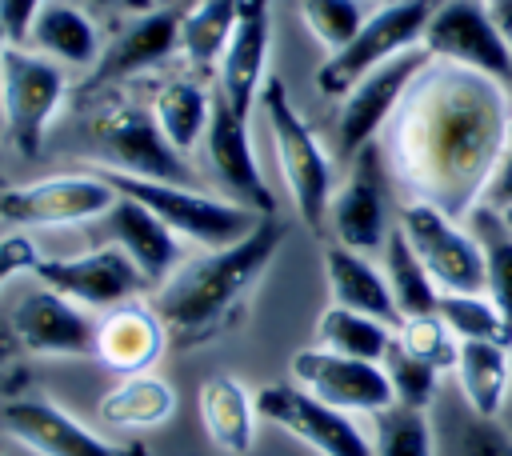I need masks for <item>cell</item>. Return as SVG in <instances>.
<instances>
[{
  "instance_id": "1",
  "label": "cell",
  "mask_w": 512,
  "mask_h": 456,
  "mask_svg": "<svg viewBox=\"0 0 512 456\" xmlns=\"http://www.w3.org/2000/svg\"><path fill=\"white\" fill-rule=\"evenodd\" d=\"M500 80L428 60L384 132V156L408 200L464 220L512 140V104Z\"/></svg>"
},
{
  "instance_id": "2",
  "label": "cell",
  "mask_w": 512,
  "mask_h": 456,
  "mask_svg": "<svg viewBox=\"0 0 512 456\" xmlns=\"http://www.w3.org/2000/svg\"><path fill=\"white\" fill-rule=\"evenodd\" d=\"M284 236H288V224L272 212V216H260V224L244 240L228 248H204L200 256L180 260V268L152 296V308L164 320L168 340L200 344L224 332L244 308L248 292L268 272Z\"/></svg>"
},
{
  "instance_id": "3",
  "label": "cell",
  "mask_w": 512,
  "mask_h": 456,
  "mask_svg": "<svg viewBox=\"0 0 512 456\" xmlns=\"http://www.w3.org/2000/svg\"><path fill=\"white\" fill-rule=\"evenodd\" d=\"M256 112L268 128L276 168H280V180L288 188L296 216L308 228H320L328 220V204H332V156L324 152V144L308 128V120L296 112L284 80L268 76Z\"/></svg>"
},
{
  "instance_id": "4",
  "label": "cell",
  "mask_w": 512,
  "mask_h": 456,
  "mask_svg": "<svg viewBox=\"0 0 512 456\" xmlns=\"http://www.w3.org/2000/svg\"><path fill=\"white\" fill-rule=\"evenodd\" d=\"M96 172L116 188V196L144 204L180 240L200 244V248H228L260 224V212H252L228 196L204 192L196 184H164V180H144V176L112 172V168H96Z\"/></svg>"
},
{
  "instance_id": "5",
  "label": "cell",
  "mask_w": 512,
  "mask_h": 456,
  "mask_svg": "<svg viewBox=\"0 0 512 456\" xmlns=\"http://www.w3.org/2000/svg\"><path fill=\"white\" fill-rule=\"evenodd\" d=\"M88 136L96 148V168L164 180V184H192V164L180 156L152 120V108L132 96H108L88 116Z\"/></svg>"
},
{
  "instance_id": "6",
  "label": "cell",
  "mask_w": 512,
  "mask_h": 456,
  "mask_svg": "<svg viewBox=\"0 0 512 456\" xmlns=\"http://www.w3.org/2000/svg\"><path fill=\"white\" fill-rule=\"evenodd\" d=\"M440 0H384L380 8L368 12L364 28L352 36L348 48L332 52L320 68H316V88L324 96H344L360 76H368L372 68L420 48L424 28L432 20Z\"/></svg>"
},
{
  "instance_id": "7",
  "label": "cell",
  "mask_w": 512,
  "mask_h": 456,
  "mask_svg": "<svg viewBox=\"0 0 512 456\" xmlns=\"http://www.w3.org/2000/svg\"><path fill=\"white\" fill-rule=\"evenodd\" d=\"M64 96H68V68L32 52L28 44H8L4 52V132L20 156L40 152Z\"/></svg>"
},
{
  "instance_id": "8",
  "label": "cell",
  "mask_w": 512,
  "mask_h": 456,
  "mask_svg": "<svg viewBox=\"0 0 512 456\" xmlns=\"http://www.w3.org/2000/svg\"><path fill=\"white\" fill-rule=\"evenodd\" d=\"M116 204V188L92 168V172H56L28 184H8L0 192V220L12 232L28 228H60V224H84L100 220Z\"/></svg>"
},
{
  "instance_id": "9",
  "label": "cell",
  "mask_w": 512,
  "mask_h": 456,
  "mask_svg": "<svg viewBox=\"0 0 512 456\" xmlns=\"http://www.w3.org/2000/svg\"><path fill=\"white\" fill-rule=\"evenodd\" d=\"M396 228L444 292H484V248L472 228H464L456 216L440 212L436 204L408 200L400 208Z\"/></svg>"
},
{
  "instance_id": "10",
  "label": "cell",
  "mask_w": 512,
  "mask_h": 456,
  "mask_svg": "<svg viewBox=\"0 0 512 456\" xmlns=\"http://www.w3.org/2000/svg\"><path fill=\"white\" fill-rule=\"evenodd\" d=\"M256 412L260 420L308 444L316 456H372V436L348 412L316 400L292 380L264 384L256 392Z\"/></svg>"
},
{
  "instance_id": "11",
  "label": "cell",
  "mask_w": 512,
  "mask_h": 456,
  "mask_svg": "<svg viewBox=\"0 0 512 456\" xmlns=\"http://www.w3.org/2000/svg\"><path fill=\"white\" fill-rule=\"evenodd\" d=\"M420 48L440 64H456L512 88V52L504 48L484 0H440Z\"/></svg>"
},
{
  "instance_id": "12",
  "label": "cell",
  "mask_w": 512,
  "mask_h": 456,
  "mask_svg": "<svg viewBox=\"0 0 512 456\" xmlns=\"http://www.w3.org/2000/svg\"><path fill=\"white\" fill-rule=\"evenodd\" d=\"M32 276L88 312H108L128 300H140V292L148 288L144 272L116 244H100L80 256H44Z\"/></svg>"
},
{
  "instance_id": "13",
  "label": "cell",
  "mask_w": 512,
  "mask_h": 456,
  "mask_svg": "<svg viewBox=\"0 0 512 456\" xmlns=\"http://www.w3.org/2000/svg\"><path fill=\"white\" fill-rule=\"evenodd\" d=\"M428 60L432 56L424 48H412V52L372 68L368 76H360L340 96V108H336V148H340V156L352 160L360 148L376 144V136L388 128V120L396 116L404 92L428 68Z\"/></svg>"
},
{
  "instance_id": "14",
  "label": "cell",
  "mask_w": 512,
  "mask_h": 456,
  "mask_svg": "<svg viewBox=\"0 0 512 456\" xmlns=\"http://www.w3.org/2000/svg\"><path fill=\"white\" fill-rule=\"evenodd\" d=\"M292 384L348 416H376L396 404L384 364L340 356L328 348H300L292 356Z\"/></svg>"
},
{
  "instance_id": "15",
  "label": "cell",
  "mask_w": 512,
  "mask_h": 456,
  "mask_svg": "<svg viewBox=\"0 0 512 456\" xmlns=\"http://www.w3.org/2000/svg\"><path fill=\"white\" fill-rule=\"evenodd\" d=\"M0 424L16 444H24L36 456H152L136 440L116 444V440L92 432L72 412H64L52 400H40V396L8 400L0 408Z\"/></svg>"
},
{
  "instance_id": "16",
  "label": "cell",
  "mask_w": 512,
  "mask_h": 456,
  "mask_svg": "<svg viewBox=\"0 0 512 456\" xmlns=\"http://www.w3.org/2000/svg\"><path fill=\"white\" fill-rule=\"evenodd\" d=\"M332 240L352 248V252H376L384 248L388 232L396 224H388V192H384V152L380 144H368L352 156V168L344 176V184L332 192L328 204V220Z\"/></svg>"
},
{
  "instance_id": "17",
  "label": "cell",
  "mask_w": 512,
  "mask_h": 456,
  "mask_svg": "<svg viewBox=\"0 0 512 456\" xmlns=\"http://www.w3.org/2000/svg\"><path fill=\"white\" fill-rule=\"evenodd\" d=\"M204 164H208V176L224 188L228 200L260 212V216H272L276 212V200L260 176V164H256V152H252V132H248V116L232 112L220 96H216V108H212V120H208V132H204Z\"/></svg>"
},
{
  "instance_id": "18",
  "label": "cell",
  "mask_w": 512,
  "mask_h": 456,
  "mask_svg": "<svg viewBox=\"0 0 512 456\" xmlns=\"http://www.w3.org/2000/svg\"><path fill=\"white\" fill-rule=\"evenodd\" d=\"M96 320L88 308L76 300L52 292V288H32L16 308H12V336L24 352L32 356H96Z\"/></svg>"
},
{
  "instance_id": "19",
  "label": "cell",
  "mask_w": 512,
  "mask_h": 456,
  "mask_svg": "<svg viewBox=\"0 0 512 456\" xmlns=\"http://www.w3.org/2000/svg\"><path fill=\"white\" fill-rule=\"evenodd\" d=\"M268 52H272V0H240L232 40L216 68V96L232 112L240 116L256 112L260 92L268 84Z\"/></svg>"
},
{
  "instance_id": "20",
  "label": "cell",
  "mask_w": 512,
  "mask_h": 456,
  "mask_svg": "<svg viewBox=\"0 0 512 456\" xmlns=\"http://www.w3.org/2000/svg\"><path fill=\"white\" fill-rule=\"evenodd\" d=\"M176 52H180V12H172V8H148V12L132 16L100 48L92 84L136 80V76L160 68L164 60H172Z\"/></svg>"
},
{
  "instance_id": "21",
  "label": "cell",
  "mask_w": 512,
  "mask_h": 456,
  "mask_svg": "<svg viewBox=\"0 0 512 456\" xmlns=\"http://www.w3.org/2000/svg\"><path fill=\"white\" fill-rule=\"evenodd\" d=\"M164 344H168V328L152 304L128 300L96 320V360L120 376L152 372Z\"/></svg>"
},
{
  "instance_id": "22",
  "label": "cell",
  "mask_w": 512,
  "mask_h": 456,
  "mask_svg": "<svg viewBox=\"0 0 512 456\" xmlns=\"http://www.w3.org/2000/svg\"><path fill=\"white\" fill-rule=\"evenodd\" d=\"M100 224L108 232V244H116L132 256V264L144 272L148 288H160L180 268V236L164 220H156L144 204L116 196V204L100 216Z\"/></svg>"
},
{
  "instance_id": "23",
  "label": "cell",
  "mask_w": 512,
  "mask_h": 456,
  "mask_svg": "<svg viewBox=\"0 0 512 456\" xmlns=\"http://www.w3.org/2000/svg\"><path fill=\"white\" fill-rule=\"evenodd\" d=\"M324 280H328L332 304L364 312L372 320H384V324L400 328V312H396L392 288L384 280V268H376L364 252H352V248L332 240L324 248Z\"/></svg>"
},
{
  "instance_id": "24",
  "label": "cell",
  "mask_w": 512,
  "mask_h": 456,
  "mask_svg": "<svg viewBox=\"0 0 512 456\" xmlns=\"http://www.w3.org/2000/svg\"><path fill=\"white\" fill-rule=\"evenodd\" d=\"M148 108H152V120L164 132V140L180 156H188L192 148L204 144V132H208V120H212L216 96H208L204 80L176 72V76H160L152 84Z\"/></svg>"
},
{
  "instance_id": "25",
  "label": "cell",
  "mask_w": 512,
  "mask_h": 456,
  "mask_svg": "<svg viewBox=\"0 0 512 456\" xmlns=\"http://www.w3.org/2000/svg\"><path fill=\"white\" fill-rule=\"evenodd\" d=\"M456 384L472 416L480 420H500L512 396V360L508 344L492 340H460L456 344Z\"/></svg>"
},
{
  "instance_id": "26",
  "label": "cell",
  "mask_w": 512,
  "mask_h": 456,
  "mask_svg": "<svg viewBox=\"0 0 512 456\" xmlns=\"http://www.w3.org/2000/svg\"><path fill=\"white\" fill-rule=\"evenodd\" d=\"M200 424L224 456H248L256 444V396L236 376H208L200 384Z\"/></svg>"
},
{
  "instance_id": "27",
  "label": "cell",
  "mask_w": 512,
  "mask_h": 456,
  "mask_svg": "<svg viewBox=\"0 0 512 456\" xmlns=\"http://www.w3.org/2000/svg\"><path fill=\"white\" fill-rule=\"evenodd\" d=\"M176 412V392L164 376L156 372H136L120 376L96 404V416L112 432H148L168 424Z\"/></svg>"
},
{
  "instance_id": "28",
  "label": "cell",
  "mask_w": 512,
  "mask_h": 456,
  "mask_svg": "<svg viewBox=\"0 0 512 456\" xmlns=\"http://www.w3.org/2000/svg\"><path fill=\"white\" fill-rule=\"evenodd\" d=\"M28 48L60 68H88L100 60V32L92 16L68 0H48L28 32Z\"/></svg>"
},
{
  "instance_id": "29",
  "label": "cell",
  "mask_w": 512,
  "mask_h": 456,
  "mask_svg": "<svg viewBox=\"0 0 512 456\" xmlns=\"http://www.w3.org/2000/svg\"><path fill=\"white\" fill-rule=\"evenodd\" d=\"M236 16H240V0H192V8L180 12V56L192 72L220 68Z\"/></svg>"
},
{
  "instance_id": "30",
  "label": "cell",
  "mask_w": 512,
  "mask_h": 456,
  "mask_svg": "<svg viewBox=\"0 0 512 456\" xmlns=\"http://www.w3.org/2000/svg\"><path fill=\"white\" fill-rule=\"evenodd\" d=\"M392 340H396L392 324L372 320V316L352 312V308H340V304H328L316 320V348H328V352H340V356L384 364Z\"/></svg>"
},
{
  "instance_id": "31",
  "label": "cell",
  "mask_w": 512,
  "mask_h": 456,
  "mask_svg": "<svg viewBox=\"0 0 512 456\" xmlns=\"http://www.w3.org/2000/svg\"><path fill=\"white\" fill-rule=\"evenodd\" d=\"M380 252H384V264H380V268H384V280H388V288H392V300H396L400 320L432 316L436 304H440V288H436V280L428 276V268L420 264V256L412 252V244L404 240V232L392 228Z\"/></svg>"
},
{
  "instance_id": "32",
  "label": "cell",
  "mask_w": 512,
  "mask_h": 456,
  "mask_svg": "<svg viewBox=\"0 0 512 456\" xmlns=\"http://www.w3.org/2000/svg\"><path fill=\"white\" fill-rule=\"evenodd\" d=\"M468 220H476L472 232L484 248V296L500 308V316L512 328V232L488 208H476Z\"/></svg>"
},
{
  "instance_id": "33",
  "label": "cell",
  "mask_w": 512,
  "mask_h": 456,
  "mask_svg": "<svg viewBox=\"0 0 512 456\" xmlns=\"http://www.w3.org/2000/svg\"><path fill=\"white\" fill-rule=\"evenodd\" d=\"M372 456H436L432 420L424 408L392 404L372 416Z\"/></svg>"
},
{
  "instance_id": "34",
  "label": "cell",
  "mask_w": 512,
  "mask_h": 456,
  "mask_svg": "<svg viewBox=\"0 0 512 456\" xmlns=\"http://www.w3.org/2000/svg\"><path fill=\"white\" fill-rule=\"evenodd\" d=\"M436 316L448 324L456 340H492L512 344V328L500 316V308L484 292H444L436 304Z\"/></svg>"
},
{
  "instance_id": "35",
  "label": "cell",
  "mask_w": 512,
  "mask_h": 456,
  "mask_svg": "<svg viewBox=\"0 0 512 456\" xmlns=\"http://www.w3.org/2000/svg\"><path fill=\"white\" fill-rule=\"evenodd\" d=\"M300 16H304V28L312 32V40L332 56L352 44V36L368 20V8H364V0H300Z\"/></svg>"
},
{
  "instance_id": "36",
  "label": "cell",
  "mask_w": 512,
  "mask_h": 456,
  "mask_svg": "<svg viewBox=\"0 0 512 456\" xmlns=\"http://www.w3.org/2000/svg\"><path fill=\"white\" fill-rule=\"evenodd\" d=\"M384 372H388V384H392V396L396 404L404 408H424L436 400V388H440V368L412 356L400 340H392L388 356H384Z\"/></svg>"
},
{
  "instance_id": "37",
  "label": "cell",
  "mask_w": 512,
  "mask_h": 456,
  "mask_svg": "<svg viewBox=\"0 0 512 456\" xmlns=\"http://www.w3.org/2000/svg\"><path fill=\"white\" fill-rule=\"evenodd\" d=\"M396 340H400V344H404L412 356H420V360L436 364L440 372L456 364V344H460V340L448 332V324H444L436 312H432V316H412V320H400Z\"/></svg>"
},
{
  "instance_id": "38",
  "label": "cell",
  "mask_w": 512,
  "mask_h": 456,
  "mask_svg": "<svg viewBox=\"0 0 512 456\" xmlns=\"http://www.w3.org/2000/svg\"><path fill=\"white\" fill-rule=\"evenodd\" d=\"M456 456H512V432L500 420L472 416V424L460 432Z\"/></svg>"
},
{
  "instance_id": "39",
  "label": "cell",
  "mask_w": 512,
  "mask_h": 456,
  "mask_svg": "<svg viewBox=\"0 0 512 456\" xmlns=\"http://www.w3.org/2000/svg\"><path fill=\"white\" fill-rule=\"evenodd\" d=\"M40 260L44 256H40V248L28 232H4L0 236V288L20 272H36Z\"/></svg>"
},
{
  "instance_id": "40",
  "label": "cell",
  "mask_w": 512,
  "mask_h": 456,
  "mask_svg": "<svg viewBox=\"0 0 512 456\" xmlns=\"http://www.w3.org/2000/svg\"><path fill=\"white\" fill-rule=\"evenodd\" d=\"M48 0H0V32L8 44H28V32Z\"/></svg>"
},
{
  "instance_id": "41",
  "label": "cell",
  "mask_w": 512,
  "mask_h": 456,
  "mask_svg": "<svg viewBox=\"0 0 512 456\" xmlns=\"http://www.w3.org/2000/svg\"><path fill=\"white\" fill-rule=\"evenodd\" d=\"M480 208H488V212H512V140H508V148H504V156H500V164H496V172H492V180L484 188Z\"/></svg>"
},
{
  "instance_id": "42",
  "label": "cell",
  "mask_w": 512,
  "mask_h": 456,
  "mask_svg": "<svg viewBox=\"0 0 512 456\" xmlns=\"http://www.w3.org/2000/svg\"><path fill=\"white\" fill-rule=\"evenodd\" d=\"M484 4H488V16H492L504 48L512 52V0H484Z\"/></svg>"
},
{
  "instance_id": "43",
  "label": "cell",
  "mask_w": 512,
  "mask_h": 456,
  "mask_svg": "<svg viewBox=\"0 0 512 456\" xmlns=\"http://www.w3.org/2000/svg\"><path fill=\"white\" fill-rule=\"evenodd\" d=\"M4 52H8V40L0 32V124H4Z\"/></svg>"
},
{
  "instance_id": "44",
  "label": "cell",
  "mask_w": 512,
  "mask_h": 456,
  "mask_svg": "<svg viewBox=\"0 0 512 456\" xmlns=\"http://www.w3.org/2000/svg\"><path fill=\"white\" fill-rule=\"evenodd\" d=\"M500 420H504V428L512 432V396H508V408H504V416H500Z\"/></svg>"
},
{
  "instance_id": "45",
  "label": "cell",
  "mask_w": 512,
  "mask_h": 456,
  "mask_svg": "<svg viewBox=\"0 0 512 456\" xmlns=\"http://www.w3.org/2000/svg\"><path fill=\"white\" fill-rule=\"evenodd\" d=\"M84 4H92V8H108V4H116V0H84Z\"/></svg>"
},
{
  "instance_id": "46",
  "label": "cell",
  "mask_w": 512,
  "mask_h": 456,
  "mask_svg": "<svg viewBox=\"0 0 512 456\" xmlns=\"http://www.w3.org/2000/svg\"><path fill=\"white\" fill-rule=\"evenodd\" d=\"M496 216H500V220H504V228L512 232V212H496Z\"/></svg>"
},
{
  "instance_id": "47",
  "label": "cell",
  "mask_w": 512,
  "mask_h": 456,
  "mask_svg": "<svg viewBox=\"0 0 512 456\" xmlns=\"http://www.w3.org/2000/svg\"><path fill=\"white\" fill-rule=\"evenodd\" d=\"M4 188H8V184H4V176H0V192H4Z\"/></svg>"
}]
</instances>
